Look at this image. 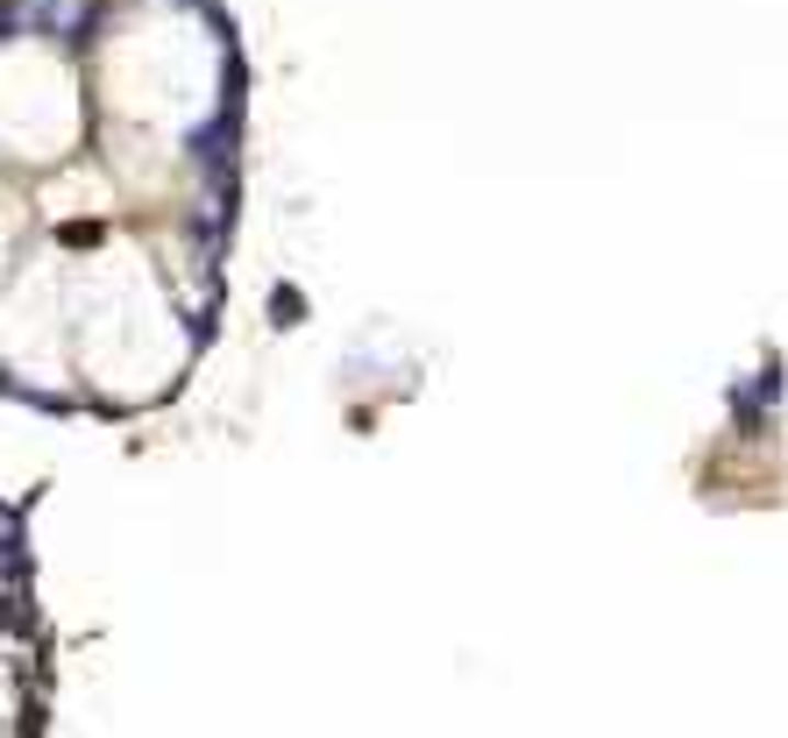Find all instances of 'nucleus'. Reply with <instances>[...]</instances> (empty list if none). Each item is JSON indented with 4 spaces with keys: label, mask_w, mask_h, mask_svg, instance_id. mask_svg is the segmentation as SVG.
<instances>
[{
    "label": "nucleus",
    "mask_w": 788,
    "mask_h": 738,
    "mask_svg": "<svg viewBox=\"0 0 788 738\" xmlns=\"http://www.w3.org/2000/svg\"><path fill=\"white\" fill-rule=\"evenodd\" d=\"M241 128H249V100L241 93H221V114L200 128H185V157L200 171L206 192H235L241 185Z\"/></svg>",
    "instance_id": "obj_1"
},
{
    "label": "nucleus",
    "mask_w": 788,
    "mask_h": 738,
    "mask_svg": "<svg viewBox=\"0 0 788 738\" xmlns=\"http://www.w3.org/2000/svg\"><path fill=\"white\" fill-rule=\"evenodd\" d=\"M0 398H14V405H29V412H50V419H65V412H79V398H57V390H36V384H22L8 363H0Z\"/></svg>",
    "instance_id": "obj_2"
},
{
    "label": "nucleus",
    "mask_w": 788,
    "mask_h": 738,
    "mask_svg": "<svg viewBox=\"0 0 788 738\" xmlns=\"http://www.w3.org/2000/svg\"><path fill=\"white\" fill-rule=\"evenodd\" d=\"M0 632H14V639L36 632V597H29V582H8V597H0Z\"/></svg>",
    "instance_id": "obj_3"
},
{
    "label": "nucleus",
    "mask_w": 788,
    "mask_h": 738,
    "mask_svg": "<svg viewBox=\"0 0 788 738\" xmlns=\"http://www.w3.org/2000/svg\"><path fill=\"white\" fill-rule=\"evenodd\" d=\"M724 405H732V419H739V433H746V441H761V433H767V419H775V405H761L746 384H739Z\"/></svg>",
    "instance_id": "obj_4"
},
{
    "label": "nucleus",
    "mask_w": 788,
    "mask_h": 738,
    "mask_svg": "<svg viewBox=\"0 0 788 738\" xmlns=\"http://www.w3.org/2000/svg\"><path fill=\"white\" fill-rule=\"evenodd\" d=\"M299 320H306V292H299V284H270V327L292 334Z\"/></svg>",
    "instance_id": "obj_5"
},
{
    "label": "nucleus",
    "mask_w": 788,
    "mask_h": 738,
    "mask_svg": "<svg viewBox=\"0 0 788 738\" xmlns=\"http://www.w3.org/2000/svg\"><path fill=\"white\" fill-rule=\"evenodd\" d=\"M57 242H65V249H93V242H100V220H65V228H57Z\"/></svg>",
    "instance_id": "obj_6"
},
{
    "label": "nucleus",
    "mask_w": 788,
    "mask_h": 738,
    "mask_svg": "<svg viewBox=\"0 0 788 738\" xmlns=\"http://www.w3.org/2000/svg\"><path fill=\"white\" fill-rule=\"evenodd\" d=\"M14 29H29V22H22V0H0V43H8Z\"/></svg>",
    "instance_id": "obj_7"
}]
</instances>
